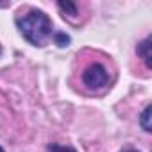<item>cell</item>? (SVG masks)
Wrapping results in <instances>:
<instances>
[{"instance_id":"1","label":"cell","mask_w":152,"mask_h":152,"mask_svg":"<svg viewBox=\"0 0 152 152\" xmlns=\"http://www.w3.org/2000/svg\"><path fill=\"white\" fill-rule=\"evenodd\" d=\"M16 25L22 36L36 47L47 45V41L54 36V27H52L50 18L43 11H38V9H32L27 15L16 18Z\"/></svg>"},{"instance_id":"2","label":"cell","mask_w":152,"mask_h":152,"mask_svg":"<svg viewBox=\"0 0 152 152\" xmlns=\"http://www.w3.org/2000/svg\"><path fill=\"white\" fill-rule=\"evenodd\" d=\"M83 81H84L86 86H90V88H93V90H95V88H104V86L107 84V81H109V75H107V72H106V68H104L102 64L93 63V64H90V66L84 70Z\"/></svg>"},{"instance_id":"3","label":"cell","mask_w":152,"mask_h":152,"mask_svg":"<svg viewBox=\"0 0 152 152\" xmlns=\"http://www.w3.org/2000/svg\"><path fill=\"white\" fill-rule=\"evenodd\" d=\"M138 54L141 56V59L145 61V64L150 68L152 66V52H150V38L143 39L140 45H138Z\"/></svg>"},{"instance_id":"4","label":"cell","mask_w":152,"mask_h":152,"mask_svg":"<svg viewBox=\"0 0 152 152\" xmlns=\"http://www.w3.org/2000/svg\"><path fill=\"white\" fill-rule=\"evenodd\" d=\"M150 118H152V106H147L145 111H143L141 116H140V125H141L147 132L152 131V122H150Z\"/></svg>"},{"instance_id":"5","label":"cell","mask_w":152,"mask_h":152,"mask_svg":"<svg viewBox=\"0 0 152 152\" xmlns=\"http://www.w3.org/2000/svg\"><path fill=\"white\" fill-rule=\"evenodd\" d=\"M54 41L57 43V47H68L70 45V36H66L64 32H54Z\"/></svg>"},{"instance_id":"6","label":"cell","mask_w":152,"mask_h":152,"mask_svg":"<svg viewBox=\"0 0 152 152\" xmlns=\"http://www.w3.org/2000/svg\"><path fill=\"white\" fill-rule=\"evenodd\" d=\"M57 6H59V9H61V11H64V13H70V15H77V7H75L72 2H59Z\"/></svg>"},{"instance_id":"7","label":"cell","mask_w":152,"mask_h":152,"mask_svg":"<svg viewBox=\"0 0 152 152\" xmlns=\"http://www.w3.org/2000/svg\"><path fill=\"white\" fill-rule=\"evenodd\" d=\"M50 152H75L73 148L70 147H61V145H52L50 147Z\"/></svg>"},{"instance_id":"8","label":"cell","mask_w":152,"mask_h":152,"mask_svg":"<svg viewBox=\"0 0 152 152\" xmlns=\"http://www.w3.org/2000/svg\"><path fill=\"white\" fill-rule=\"evenodd\" d=\"M0 152H4V148H2V147H0Z\"/></svg>"},{"instance_id":"9","label":"cell","mask_w":152,"mask_h":152,"mask_svg":"<svg viewBox=\"0 0 152 152\" xmlns=\"http://www.w3.org/2000/svg\"><path fill=\"white\" fill-rule=\"evenodd\" d=\"M129 152H136V150H129Z\"/></svg>"},{"instance_id":"10","label":"cell","mask_w":152,"mask_h":152,"mask_svg":"<svg viewBox=\"0 0 152 152\" xmlns=\"http://www.w3.org/2000/svg\"><path fill=\"white\" fill-rule=\"evenodd\" d=\"M0 54H2V48H0Z\"/></svg>"}]
</instances>
